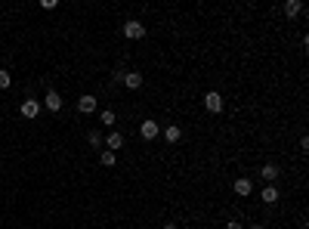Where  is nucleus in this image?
Here are the masks:
<instances>
[{"label": "nucleus", "mask_w": 309, "mask_h": 229, "mask_svg": "<svg viewBox=\"0 0 309 229\" xmlns=\"http://www.w3.org/2000/svg\"><path fill=\"white\" fill-rule=\"evenodd\" d=\"M124 38L142 40V38H145V25H142L139 19H127V22H124Z\"/></svg>", "instance_id": "nucleus-1"}, {"label": "nucleus", "mask_w": 309, "mask_h": 229, "mask_svg": "<svg viewBox=\"0 0 309 229\" xmlns=\"http://www.w3.org/2000/svg\"><path fill=\"white\" fill-rule=\"evenodd\" d=\"M204 109L213 112V114H220V112L226 109V99L216 93V90H207V93H204Z\"/></svg>", "instance_id": "nucleus-2"}, {"label": "nucleus", "mask_w": 309, "mask_h": 229, "mask_svg": "<svg viewBox=\"0 0 309 229\" xmlns=\"http://www.w3.org/2000/svg\"><path fill=\"white\" fill-rule=\"evenodd\" d=\"M139 133H142V140H145V143H152V140H158V136H161V124L152 121V118H145V121H142V127H139Z\"/></svg>", "instance_id": "nucleus-3"}, {"label": "nucleus", "mask_w": 309, "mask_h": 229, "mask_svg": "<svg viewBox=\"0 0 309 229\" xmlns=\"http://www.w3.org/2000/svg\"><path fill=\"white\" fill-rule=\"evenodd\" d=\"M99 106V99L93 93H84V96H77V112H84V114H93Z\"/></svg>", "instance_id": "nucleus-4"}, {"label": "nucleus", "mask_w": 309, "mask_h": 229, "mask_svg": "<svg viewBox=\"0 0 309 229\" xmlns=\"http://www.w3.org/2000/svg\"><path fill=\"white\" fill-rule=\"evenodd\" d=\"M19 114H22V118H37V114H40V102L37 99H25V102H22V106H19Z\"/></svg>", "instance_id": "nucleus-5"}, {"label": "nucleus", "mask_w": 309, "mask_h": 229, "mask_svg": "<svg viewBox=\"0 0 309 229\" xmlns=\"http://www.w3.org/2000/svg\"><path fill=\"white\" fill-rule=\"evenodd\" d=\"M161 133H164V140H167L170 146H173V143H179V140H182V127H179V124H167V127H164Z\"/></svg>", "instance_id": "nucleus-6"}, {"label": "nucleus", "mask_w": 309, "mask_h": 229, "mask_svg": "<svg viewBox=\"0 0 309 229\" xmlns=\"http://www.w3.org/2000/svg\"><path fill=\"white\" fill-rule=\"evenodd\" d=\"M278 174H281V170H278V164H263V170H260V177L266 180V186H272V183L278 180Z\"/></svg>", "instance_id": "nucleus-7"}, {"label": "nucleus", "mask_w": 309, "mask_h": 229, "mask_svg": "<svg viewBox=\"0 0 309 229\" xmlns=\"http://www.w3.org/2000/svg\"><path fill=\"white\" fill-rule=\"evenodd\" d=\"M43 106H47L50 112H59V109H62V96L56 93V90H47V96H43Z\"/></svg>", "instance_id": "nucleus-8"}, {"label": "nucleus", "mask_w": 309, "mask_h": 229, "mask_svg": "<svg viewBox=\"0 0 309 229\" xmlns=\"http://www.w3.org/2000/svg\"><path fill=\"white\" fill-rule=\"evenodd\" d=\"M232 189H235V195H241V198H244V195H250V192H254V186H250V180H247V177H238Z\"/></svg>", "instance_id": "nucleus-9"}, {"label": "nucleus", "mask_w": 309, "mask_h": 229, "mask_svg": "<svg viewBox=\"0 0 309 229\" xmlns=\"http://www.w3.org/2000/svg\"><path fill=\"white\" fill-rule=\"evenodd\" d=\"M121 84H124V87H130V90H139V87H142V75H139V72H127Z\"/></svg>", "instance_id": "nucleus-10"}, {"label": "nucleus", "mask_w": 309, "mask_h": 229, "mask_svg": "<svg viewBox=\"0 0 309 229\" xmlns=\"http://www.w3.org/2000/svg\"><path fill=\"white\" fill-rule=\"evenodd\" d=\"M300 13H303V3H300V0H284V16H288V19L300 16Z\"/></svg>", "instance_id": "nucleus-11"}, {"label": "nucleus", "mask_w": 309, "mask_h": 229, "mask_svg": "<svg viewBox=\"0 0 309 229\" xmlns=\"http://www.w3.org/2000/svg\"><path fill=\"white\" fill-rule=\"evenodd\" d=\"M105 146L111 149V152H114V149H124V136H121L118 130H111V133L105 136Z\"/></svg>", "instance_id": "nucleus-12"}, {"label": "nucleus", "mask_w": 309, "mask_h": 229, "mask_svg": "<svg viewBox=\"0 0 309 229\" xmlns=\"http://www.w3.org/2000/svg\"><path fill=\"white\" fill-rule=\"evenodd\" d=\"M114 161H118V155H114L111 149H102V152H99V164L102 167H114Z\"/></svg>", "instance_id": "nucleus-13"}, {"label": "nucleus", "mask_w": 309, "mask_h": 229, "mask_svg": "<svg viewBox=\"0 0 309 229\" xmlns=\"http://www.w3.org/2000/svg\"><path fill=\"white\" fill-rule=\"evenodd\" d=\"M263 201H266V204H275L278 201V189L275 186H263V195H260Z\"/></svg>", "instance_id": "nucleus-14"}, {"label": "nucleus", "mask_w": 309, "mask_h": 229, "mask_svg": "<svg viewBox=\"0 0 309 229\" xmlns=\"http://www.w3.org/2000/svg\"><path fill=\"white\" fill-rule=\"evenodd\" d=\"M87 140H90V146H93V149H99L102 143H105V136H102L99 130H90V133H87Z\"/></svg>", "instance_id": "nucleus-15"}, {"label": "nucleus", "mask_w": 309, "mask_h": 229, "mask_svg": "<svg viewBox=\"0 0 309 229\" xmlns=\"http://www.w3.org/2000/svg\"><path fill=\"white\" fill-rule=\"evenodd\" d=\"M99 121H102V124H105V127H111V124H114V121H118V114H114L111 109H105V112H102V114H99Z\"/></svg>", "instance_id": "nucleus-16"}, {"label": "nucleus", "mask_w": 309, "mask_h": 229, "mask_svg": "<svg viewBox=\"0 0 309 229\" xmlns=\"http://www.w3.org/2000/svg\"><path fill=\"white\" fill-rule=\"evenodd\" d=\"M9 84H13V75L6 68H0V90H9Z\"/></svg>", "instance_id": "nucleus-17"}, {"label": "nucleus", "mask_w": 309, "mask_h": 229, "mask_svg": "<svg viewBox=\"0 0 309 229\" xmlns=\"http://www.w3.org/2000/svg\"><path fill=\"white\" fill-rule=\"evenodd\" d=\"M124 75H127V68H114V75H111V77L121 84V81H124Z\"/></svg>", "instance_id": "nucleus-18"}, {"label": "nucleus", "mask_w": 309, "mask_h": 229, "mask_svg": "<svg viewBox=\"0 0 309 229\" xmlns=\"http://www.w3.org/2000/svg\"><path fill=\"white\" fill-rule=\"evenodd\" d=\"M226 229H244V226L238 223V220H229V223H226Z\"/></svg>", "instance_id": "nucleus-19"}, {"label": "nucleus", "mask_w": 309, "mask_h": 229, "mask_svg": "<svg viewBox=\"0 0 309 229\" xmlns=\"http://www.w3.org/2000/svg\"><path fill=\"white\" fill-rule=\"evenodd\" d=\"M161 229H176V223H164V226H161Z\"/></svg>", "instance_id": "nucleus-20"}, {"label": "nucleus", "mask_w": 309, "mask_h": 229, "mask_svg": "<svg viewBox=\"0 0 309 229\" xmlns=\"http://www.w3.org/2000/svg\"><path fill=\"white\" fill-rule=\"evenodd\" d=\"M250 229H266V226H263V223H254V226H250Z\"/></svg>", "instance_id": "nucleus-21"}]
</instances>
